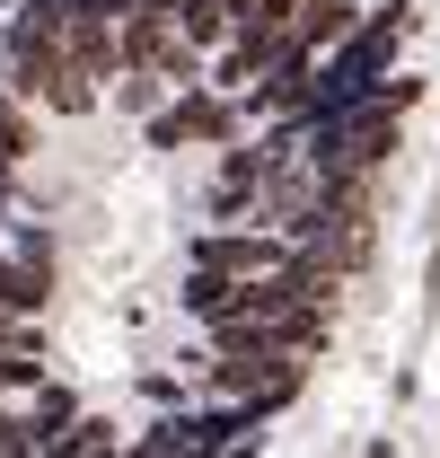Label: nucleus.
Segmentation results:
<instances>
[{
  "label": "nucleus",
  "instance_id": "1",
  "mask_svg": "<svg viewBox=\"0 0 440 458\" xmlns=\"http://www.w3.org/2000/svg\"><path fill=\"white\" fill-rule=\"evenodd\" d=\"M0 458H45V450H36V441H27V432H18V423L0 414Z\"/></svg>",
  "mask_w": 440,
  "mask_h": 458
}]
</instances>
